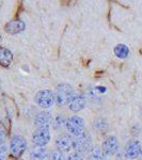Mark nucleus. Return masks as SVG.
Instances as JSON below:
<instances>
[{"instance_id":"nucleus-2","label":"nucleus","mask_w":142,"mask_h":160,"mask_svg":"<svg viewBox=\"0 0 142 160\" xmlns=\"http://www.w3.org/2000/svg\"><path fill=\"white\" fill-rule=\"evenodd\" d=\"M34 102L38 107L42 109H49L56 102L55 92H53L49 89L40 90L34 96Z\"/></svg>"},{"instance_id":"nucleus-9","label":"nucleus","mask_w":142,"mask_h":160,"mask_svg":"<svg viewBox=\"0 0 142 160\" xmlns=\"http://www.w3.org/2000/svg\"><path fill=\"white\" fill-rule=\"evenodd\" d=\"M55 146L63 153H69L74 149V137L68 132L60 133L55 140Z\"/></svg>"},{"instance_id":"nucleus-5","label":"nucleus","mask_w":142,"mask_h":160,"mask_svg":"<svg viewBox=\"0 0 142 160\" xmlns=\"http://www.w3.org/2000/svg\"><path fill=\"white\" fill-rule=\"evenodd\" d=\"M92 148H93V138L91 133L84 131L82 135L74 138V151L86 154L89 153V151Z\"/></svg>"},{"instance_id":"nucleus-13","label":"nucleus","mask_w":142,"mask_h":160,"mask_svg":"<svg viewBox=\"0 0 142 160\" xmlns=\"http://www.w3.org/2000/svg\"><path fill=\"white\" fill-rule=\"evenodd\" d=\"M26 28V25L24 22H22L20 19H13L11 22H9L4 27V30H6L7 33L9 34H18V33L23 32Z\"/></svg>"},{"instance_id":"nucleus-1","label":"nucleus","mask_w":142,"mask_h":160,"mask_svg":"<svg viewBox=\"0 0 142 160\" xmlns=\"http://www.w3.org/2000/svg\"><path fill=\"white\" fill-rule=\"evenodd\" d=\"M75 95L74 89L71 84L68 83H60L56 89L55 97H56V104L59 107H65L68 106L71 100L73 99Z\"/></svg>"},{"instance_id":"nucleus-10","label":"nucleus","mask_w":142,"mask_h":160,"mask_svg":"<svg viewBox=\"0 0 142 160\" xmlns=\"http://www.w3.org/2000/svg\"><path fill=\"white\" fill-rule=\"evenodd\" d=\"M53 114L51 112L47 110H43L40 111L38 113H37L34 118V126L37 128H45V127H49L51 121H53Z\"/></svg>"},{"instance_id":"nucleus-19","label":"nucleus","mask_w":142,"mask_h":160,"mask_svg":"<svg viewBox=\"0 0 142 160\" xmlns=\"http://www.w3.org/2000/svg\"><path fill=\"white\" fill-rule=\"evenodd\" d=\"M68 160H86L84 159V154L80 153V152H72L68 156Z\"/></svg>"},{"instance_id":"nucleus-17","label":"nucleus","mask_w":142,"mask_h":160,"mask_svg":"<svg viewBox=\"0 0 142 160\" xmlns=\"http://www.w3.org/2000/svg\"><path fill=\"white\" fill-rule=\"evenodd\" d=\"M113 52L119 59H126L129 56V48L125 44H118L113 49Z\"/></svg>"},{"instance_id":"nucleus-11","label":"nucleus","mask_w":142,"mask_h":160,"mask_svg":"<svg viewBox=\"0 0 142 160\" xmlns=\"http://www.w3.org/2000/svg\"><path fill=\"white\" fill-rule=\"evenodd\" d=\"M87 106V98L84 94H80V93H77V94L74 95L73 99L71 100L69 105L68 106V109L72 111V112H79V111L84 110Z\"/></svg>"},{"instance_id":"nucleus-12","label":"nucleus","mask_w":142,"mask_h":160,"mask_svg":"<svg viewBox=\"0 0 142 160\" xmlns=\"http://www.w3.org/2000/svg\"><path fill=\"white\" fill-rule=\"evenodd\" d=\"M30 160H50V153L43 146H32L29 151Z\"/></svg>"},{"instance_id":"nucleus-21","label":"nucleus","mask_w":142,"mask_h":160,"mask_svg":"<svg viewBox=\"0 0 142 160\" xmlns=\"http://www.w3.org/2000/svg\"><path fill=\"white\" fill-rule=\"evenodd\" d=\"M6 140H7V133L4 128L0 125V144H6Z\"/></svg>"},{"instance_id":"nucleus-22","label":"nucleus","mask_w":142,"mask_h":160,"mask_svg":"<svg viewBox=\"0 0 142 160\" xmlns=\"http://www.w3.org/2000/svg\"><path fill=\"white\" fill-rule=\"evenodd\" d=\"M140 114H141V118H142V106H141V109H140Z\"/></svg>"},{"instance_id":"nucleus-15","label":"nucleus","mask_w":142,"mask_h":160,"mask_svg":"<svg viewBox=\"0 0 142 160\" xmlns=\"http://www.w3.org/2000/svg\"><path fill=\"white\" fill-rule=\"evenodd\" d=\"M105 154L100 146H93L88 153L87 160H105Z\"/></svg>"},{"instance_id":"nucleus-7","label":"nucleus","mask_w":142,"mask_h":160,"mask_svg":"<svg viewBox=\"0 0 142 160\" xmlns=\"http://www.w3.org/2000/svg\"><path fill=\"white\" fill-rule=\"evenodd\" d=\"M31 140H32V143L34 144V146H43V148H46V145L51 140V133L49 127L37 128V129L33 131Z\"/></svg>"},{"instance_id":"nucleus-3","label":"nucleus","mask_w":142,"mask_h":160,"mask_svg":"<svg viewBox=\"0 0 142 160\" xmlns=\"http://www.w3.org/2000/svg\"><path fill=\"white\" fill-rule=\"evenodd\" d=\"M65 128L68 129V132L69 135L76 138V137H79L84 132L86 122H84V118L78 117V115H72V117L68 118Z\"/></svg>"},{"instance_id":"nucleus-18","label":"nucleus","mask_w":142,"mask_h":160,"mask_svg":"<svg viewBox=\"0 0 142 160\" xmlns=\"http://www.w3.org/2000/svg\"><path fill=\"white\" fill-rule=\"evenodd\" d=\"M50 160H68V156L66 153L55 148L50 152Z\"/></svg>"},{"instance_id":"nucleus-23","label":"nucleus","mask_w":142,"mask_h":160,"mask_svg":"<svg viewBox=\"0 0 142 160\" xmlns=\"http://www.w3.org/2000/svg\"><path fill=\"white\" fill-rule=\"evenodd\" d=\"M18 160H24V159H22V158H19V159H18Z\"/></svg>"},{"instance_id":"nucleus-24","label":"nucleus","mask_w":142,"mask_h":160,"mask_svg":"<svg viewBox=\"0 0 142 160\" xmlns=\"http://www.w3.org/2000/svg\"><path fill=\"white\" fill-rule=\"evenodd\" d=\"M105 160H111V159H105Z\"/></svg>"},{"instance_id":"nucleus-20","label":"nucleus","mask_w":142,"mask_h":160,"mask_svg":"<svg viewBox=\"0 0 142 160\" xmlns=\"http://www.w3.org/2000/svg\"><path fill=\"white\" fill-rule=\"evenodd\" d=\"M8 146L6 144H0V160H7Z\"/></svg>"},{"instance_id":"nucleus-14","label":"nucleus","mask_w":142,"mask_h":160,"mask_svg":"<svg viewBox=\"0 0 142 160\" xmlns=\"http://www.w3.org/2000/svg\"><path fill=\"white\" fill-rule=\"evenodd\" d=\"M13 61V55L9 49L4 47L0 48V64L4 68H9Z\"/></svg>"},{"instance_id":"nucleus-25","label":"nucleus","mask_w":142,"mask_h":160,"mask_svg":"<svg viewBox=\"0 0 142 160\" xmlns=\"http://www.w3.org/2000/svg\"><path fill=\"white\" fill-rule=\"evenodd\" d=\"M0 96H1V94H0Z\"/></svg>"},{"instance_id":"nucleus-4","label":"nucleus","mask_w":142,"mask_h":160,"mask_svg":"<svg viewBox=\"0 0 142 160\" xmlns=\"http://www.w3.org/2000/svg\"><path fill=\"white\" fill-rule=\"evenodd\" d=\"M28 143L25 137L20 135H15L12 137L11 141H10L9 149L11 154L16 158H20L24 155V153L27 151Z\"/></svg>"},{"instance_id":"nucleus-16","label":"nucleus","mask_w":142,"mask_h":160,"mask_svg":"<svg viewBox=\"0 0 142 160\" xmlns=\"http://www.w3.org/2000/svg\"><path fill=\"white\" fill-rule=\"evenodd\" d=\"M66 121H68V118L64 114H57L55 118L51 121V127H53V130H60L63 127H65L66 125Z\"/></svg>"},{"instance_id":"nucleus-8","label":"nucleus","mask_w":142,"mask_h":160,"mask_svg":"<svg viewBox=\"0 0 142 160\" xmlns=\"http://www.w3.org/2000/svg\"><path fill=\"white\" fill-rule=\"evenodd\" d=\"M100 148H102L106 157H111L117 154L119 149H120V142H119V139L115 136L109 135L105 137Z\"/></svg>"},{"instance_id":"nucleus-6","label":"nucleus","mask_w":142,"mask_h":160,"mask_svg":"<svg viewBox=\"0 0 142 160\" xmlns=\"http://www.w3.org/2000/svg\"><path fill=\"white\" fill-rule=\"evenodd\" d=\"M124 155L128 160H136L142 157V142L138 139H131L126 143Z\"/></svg>"}]
</instances>
